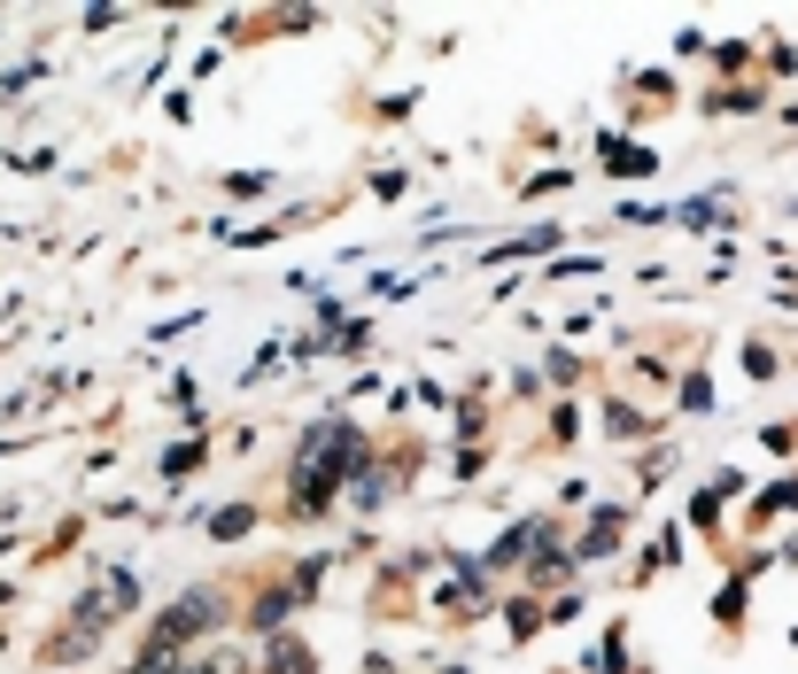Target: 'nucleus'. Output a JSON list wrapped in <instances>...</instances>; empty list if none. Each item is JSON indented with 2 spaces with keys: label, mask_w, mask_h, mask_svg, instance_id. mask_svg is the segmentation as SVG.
<instances>
[{
  "label": "nucleus",
  "mask_w": 798,
  "mask_h": 674,
  "mask_svg": "<svg viewBox=\"0 0 798 674\" xmlns=\"http://www.w3.org/2000/svg\"><path fill=\"white\" fill-rule=\"evenodd\" d=\"M357 465V435L349 427H318V435H303V465H295V504L303 512H318V504L333 496V481Z\"/></svg>",
  "instance_id": "nucleus-1"
}]
</instances>
